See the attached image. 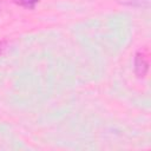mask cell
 Segmentation results:
<instances>
[{
	"label": "cell",
	"mask_w": 151,
	"mask_h": 151,
	"mask_svg": "<svg viewBox=\"0 0 151 151\" xmlns=\"http://www.w3.org/2000/svg\"><path fill=\"white\" fill-rule=\"evenodd\" d=\"M134 70H136V73L138 77H144L149 70V63H147V59L146 57L138 52L136 54V58H134Z\"/></svg>",
	"instance_id": "cell-1"
},
{
	"label": "cell",
	"mask_w": 151,
	"mask_h": 151,
	"mask_svg": "<svg viewBox=\"0 0 151 151\" xmlns=\"http://www.w3.org/2000/svg\"><path fill=\"white\" fill-rule=\"evenodd\" d=\"M17 5L21 6V7H25V8H28V9H32L37 6V4H39L40 0H13Z\"/></svg>",
	"instance_id": "cell-2"
},
{
	"label": "cell",
	"mask_w": 151,
	"mask_h": 151,
	"mask_svg": "<svg viewBox=\"0 0 151 151\" xmlns=\"http://www.w3.org/2000/svg\"><path fill=\"white\" fill-rule=\"evenodd\" d=\"M6 46V41H0V53H2V51L5 50Z\"/></svg>",
	"instance_id": "cell-3"
}]
</instances>
